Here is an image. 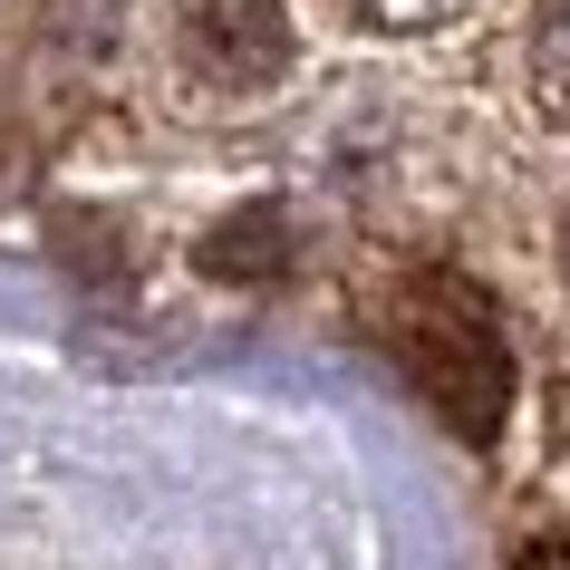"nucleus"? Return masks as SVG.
Here are the masks:
<instances>
[{"mask_svg":"<svg viewBox=\"0 0 570 570\" xmlns=\"http://www.w3.org/2000/svg\"><path fill=\"white\" fill-rule=\"evenodd\" d=\"M387 348H396V367L425 387V406H435L464 445H493V435H503V406H512L503 309L483 301L464 271H416V281H396Z\"/></svg>","mask_w":570,"mask_h":570,"instance_id":"nucleus-1","label":"nucleus"},{"mask_svg":"<svg viewBox=\"0 0 570 570\" xmlns=\"http://www.w3.org/2000/svg\"><path fill=\"white\" fill-rule=\"evenodd\" d=\"M184 49L213 68V78H262L281 68V10L271 0H194V20H184Z\"/></svg>","mask_w":570,"mask_h":570,"instance_id":"nucleus-2","label":"nucleus"},{"mask_svg":"<svg viewBox=\"0 0 570 570\" xmlns=\"http://www.w3.org/2000/svg\"><path fill=\"white\" fill-rule=\"evenodd\" d=\"M320 10H338L348 30H377V39H425L445 20H464V0H320Z\"/></svg>","mask_w":570,"mask_h":570,"instance_id":"nucleus-3","label":"nucleus"},{"mask_svg":"<svg viewBox=\"0 0 570 570\" xmlns=\"http://www.w3.org/2000/svg\"><path fill=\"white\" fill-rule=\"evenodd\" d=\"M532 88L541 107L570 126V0H551V20H541V49H532Z\"/></svg>","mask_w":570,"mask_h":570,"instance_id":"nucleus-4","label":"nucleus"},{"mask_svg":"<svg viewBox=\"0 0 570 570\" xmlns=\"http://www.w3.org/2000/svg\"><path fill=\"white\" fill-rule=\"evenodd\" d=\"M512 570H570V541H532V551H522Z\"/></svg>","mask_w":570,"mask_h":570,"instance_id":"nucleus-5","label":"nucleus"},{"mask_svg":"<svg viewBox=\"0 0 570 570\" xmlns=\"http://www.w3.org/2000/svg\"><path fill=\"white\" fill-rule=\"evenodd\" d=\"M561 262H570V252H561Z\"/></svg>","mask_w":570,"mask_h":570,"instance_id":"nucleus-6","label":"nucleus"}]
</instances>
